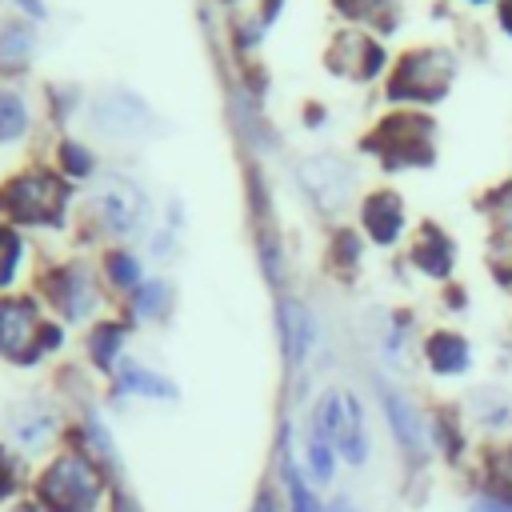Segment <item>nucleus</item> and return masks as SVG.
Instances as JSON below:
<instances>
[{"mask_svg": "<svg viewBox=\"0 0 512 512\" xmlns=\"http://www.w3.org/2000/svg\"><path fill=\"white\" fill-rule=\"evenodd\" d=\"M100 496V480L80 456H56L40 476V500L48 512H88Z\"/></svg>", "mask_w": 512, "mask_h": 512, "instance_id": "obj_1", "label": "nucleus"}, {"mask_svg": "<svg viewBox=\"0 0 512 512\" xmlns=\"http://www.w3.org/2000/svg\"><path fill=\"white\" fill-rule=\"evenodd\" d=\"M316 428L328 436V444L336 452H344V460L360 464L364 460V432H360V404L348 392H328L320 404V420Z\"/></svg>", "mask_w": 512, "mask_h": 512, "instance_id": "obj_2", "label": "nucleus"}, {"mask_svg": "<svg viewBox=\"0 0 512 512\" xmlns=\"http://www.w3.org/2000/svg\"><path fill=\"white\" fill-rule=\"evenodd\" d=\"M100 204H104V220L112 224V232H136V224L144 216V196L128 180H112L104 188Z\"/></svg>", "mask_w": 512, "mask_h": 512, "instance_id": "obj_3", "label": "nucleus"}, {"mask_svg": "<svg viewBox=\"0 0 512 512\" xmlns=\"http://www.w3.org/2000/svg\"><path fill=\"white\" fill-rule=\"evenodd\" d=\"M36 332V316L28 304H0V352H24Z\"/></svg>", "mask_w": 512, "mask_h": 512, "instance_id": "obj_4", "label": "nucleus"}, {"mask_svg": "<svg viewBox=\"0 0 512 512\" xmlns=\"http://www.w3.org/2000/svg\"><path fill=\"white\" fill-rule=\"evenodd\" d=\"M428 360H432L440 372H456V368L468 364V348H464L456 336H436V340L428 344Z\"/></svg>", "mask_w": 512, "mask_h": 512, "instance_id": "obj_5", "label": "nucleus"}, {"mask_svg": "<svg viewBox=\"0 0 512 512\" xmlns=\"http://www.w3.org/2000/svg\"><path fill=\"white\" fill-rule=\"evenodd\" d=\"M12 432H16V440H20L24 448H36V444L48 440V432H52V416H48V412H36V416L20 412V416L12 420Z\"/></svg>", "mask_w": 512, "mask_h": 512, "instance_id": "obj_6", "label": "nucleus"}, {"mask_svg": "<svg viewBox=\"0 0 512 512\" xmlns=\"http://www.w3.org/2000/svg\"><path fill=\"white\" fill-rule=\"evenodd\" d=\"M388 416H392L396 436H400L408 448H416V444H420V432H416V420H412L408 404H404V400H396V396H388Z\"/></svg>", "mask_w": 512, "mask_h": 512, "instance_id": "obj_7", "label": "nucleus"}, {"mask_svg": "<svg viewBox=\"0 0 512 512\" xmlns=\"http://www.w3.org/2000/svg\"><path fill=\"white\" fill-rule=\"evenodd\" d=\"M124 388H132V392H148V396H172V388L164 384V380H156L152 372H140V368H124Z\"/></svg>", "mask_w": 512, "mask_h": 512, "instance_id": "obj_8", "label": "nucleus"}, {"mask_svg": "<svg viewBox=\"0 0 512 512\" xmlns=\"http://www.w3.org/2000/svg\"><path fill=\"white\" fill-rule=\"evenodd\" d=\"M308 456H312V468H316V476L324 480L328 472H332V456H328V436L316 428L312 432V440H308Z\"/></svg>", "mask_w": 512, "mask_h": 512, "instance_id": "obj_9", "label": "nucleus"}, {"mask_svg": "<svg viewBox=\"0 0 512 512\" xmlns=\"http://www.w3.org/2000/svg\"><path fill=\"white\" fill-rule=\"evenodd\" d=\"M20 124V104L12 96H0V136H12Z\"/></svg>", "mask_w": 512, "mask_h": 512, "instance_id": "obj_10", "label": "nucleus"}, {"mask_svg": "<svg viewBox=\"0 0 512 512\" xmlns=\"http://www.w3.org/2000/svg\"><path fill=\"white\" fill-rule=\"evenodd\" d=\"M12 264H16V244H12V240L0 232V284L12 276Z\"/></svg>", "mask_w": 512, "mask_h": 512, "instance_id": "obj_11", "label": "nucleus"}, {"mask_svg": "<svg viewBox=\"0 0 512 512\" xmlns=\"http://www.w3.org/2000/svg\"><path fill=\"white\" fill-rule=\"evenodd\" d=\"M472 512H512V500H504V496H484V500L472 504Z\"/></svg>", "mask_w": 512, "mask_h": 512, "instance_id": "obj_12", "label": "nucleus"}, {"mask_svg": "<svg viewBox=\"0 0 512 512\" xmlns=\"http://www.w3.org/2000/svg\"><path fill=\"white\" fill-rule=\"evenodd\" d=\"M160 304H164V288H160V284H152L148 292H140V308H144V312H156Z\"/></svg>", "mask_w": 512, "mask_h": 512, "instance_id": "obj_13", "label": "nucleus"}, {"mask_svg": "<svg viewBox=\"0 0 512 512\" xmlns=\"http://www.w3.org/2000/svg\"><path fill=\"white\" fill-rule=\"evenodd\" d=\"M112 272L120 276V284H128V280L136 276V268H132V260H124V256H116V264H112Z\"/></svg>", "mask_w": 512, "mask_h": 512, "instance_id": "obj_14", "label": "nucleus"}, {"mask_svg": "<svg viewBox=\"0 0 512 512\" xmlns=\"http://www.w3.org/2000/svg\"><path fill=\"white\" fill-rule=\"evenodd\" d=\"M256 512H276V508H272V500H260V504H256Z\"/></svg>", "mask_w": 512, "mask_h": 512, "instance_id": "obj_15", "label": "nucleus"}, {"mask_svg": "<svg viewBox=\"0 0 512 512\" xmlns=\"http://www.w3.org/2000/svg\"><path fill=\"white\" fill-rule=\"evenodd\" d=\"M328 512H356V508H348V504H332Z\"/></svg>", "mask_w": 512, "mask_h": 512, "instance_id": "obj_16", "label": "nucleus"}]
</instances>
